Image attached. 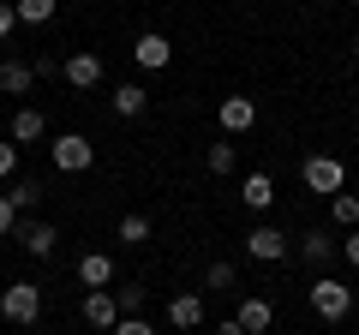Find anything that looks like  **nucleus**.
Wrapping results in <instances>:
<instances>
[{"label":"nucleus","mask_w":359,"mask_h":335,"mask_svg":"<svg viewBox=\"0 0 359 335\" xmlns=\"http://www.w3.org/2000/svg\"><path fill=\"white\" fill-rule=\"evenodd\" d=\"M48 156H54V168H60V174H84V168L96 162V144H90L84 132H60V138L48 144Z\"/></svg>","instance_id":"obj_2"},{"label":"nucleus","mask_w":359,"mask_h":335,"mask_svg":"<svg viewBox=\"0 0 359 335\" xmlns=\"http://www.w3.org/2000/svg\"><path fill=\"white\" fill-rule=\"evenodd\" d=\"M204 168H210V174H233V144H228V138L210 144V150H204Z\"/></svg>","instance_id":"obj_22"},{"label":"nucleus","mask_w":359,"mask_h":335,"mask_svg":"<svg viewBox=\"0 0 359 335\" xmlns=\"http://www.w3.org/2000/svg\"><path fill=\"white\" fill-rule=\"evenodd\" d=\"M299 180H306V192H341L347 186V168L335 162V156H306V168H299Z\"/></svg>","instance_id":"obj_4"},{"label":"nucleus","mask_w":359,"mask_h":335,"mask_svg":"<svg viewBox=\"0 0 359 335\" xmlns=\"http://www.w3.org/2000/svg\"><path fill=\"white\" fill-rule=\"evenodd\" d=\"M78 282L84 287H108L114 282V258H108V252H84V258H78Z\"/></svg>","instance_id":"obj_12"},{"label":"nucleus","mask_w":359,"mask_h":335,"mask_svg":"<svg viewBox=\"0 0 359 335\" xmlns=\"http://www.w3.org/2000/svg\"><path fill=\"white\" fill-rule=\"evenodd\" d=\"M42 138H48L42 108H18V114H13V144H42Z\"/></svg>","instance_id":"obj_13"},{"label":"nucleus","mask_w":359,"mask_h":335,"mask_svg":"<svg viewBox=\"0 0 359 335\" xmlns=\"http://www.w3.org/2000/svg\"><path fill=\"white\" fill-rule=\"evenodd\" d=\"M6 204H13L18 216H25V210H36V204H42V186H36V180H18L13 192H6Z\"/></svg>","instance_id":"obj_20"},{"label":"nucleus","mask_w":359,"mask_h":335,"mask_svg":"<svg viewBox=\"0 0 359 335\" xmlns=\"http://www.w3.org/2000/svg\"><path fill=\"white\" fill-rule=\"evenodd\" d=\"M13 228H18V210L6 204V198H0V233H13Z\"/></svg>","instance_id":"obj_30"},{"label":"nucleus","mask_w":359,"mask_h":335,"mask_svg":"<svg viewBox=\"0 0 359 335\" xmlns=\"http://www.w3.org/2000/svg\"><path fill=\"white\" fill-rule=\"evenodd\" d=\"M108 294H114L120 317H138V306H144V287H108Z\"/></svg>","instance_id":"obj_24"},{"label":"nucleus","mask_w":359,"mask_h":335,"mask_svg":"<svg viewBox=\"0 0 359 335\" xmlns=\"http://www.w3.org/2000/svg\"><path fill=\"white\" fill-rule=\"evenodd\" d=\"M168 323L174 329H198L204 323V294H174L168 299Z\"/></svg>","instance_id":"obj_11"},{"label":"nucleus","mask_w":359,"mask_h":335,"mask_svg":"<svg viewBox=\"0 0 359 335\" xmlns=\"http://www.w3.org/2000/svg\"><path fill=\"white\" fill-rule=\"evenodd\" d=\"M353 60H359V36H353Z\"/></svg>","instance_id":"obj_33"},{"label":"nucleus","mask_w":359,"mask_h":335,"mask_svg":"<svg viewBox=\"0 0 359 335\" xmlns=\"http://www.w3.org/2000/svg\"><path fill=\"white\" fill-rule=\"evenodd\" d=\"M216 335H245V329H240V317H228V323H222Z\"/></svg>","instance_id":"obj_32"},{"label":"nucleus","mask_w":359,"mask_h":335,"mask_svg":"<svg viewBox=\"0 0 359 335\" xmlns=\"http://www.w3.org/2000/svg\"><path fill=\"white\" fill-rule=\"evenodd\" d=\"M84 323H90V329H114V323H120V306H114L108 287H90V294H84Z\"/></svg>","instance_id":"obj_9"},{"label":"nucleus","mask_w":359,"mask_h":335,"mask_svg":"<svg viewBox=\"0 0 359 335\" xmlns=\"http://www.w3.org/2000/svg\"><path fill=\"white\" fill-rule=\"evenodd\" d=\"M204 287L228 294V287H233V264H210V270H204Z\"/></svg>","instance_id":"obj_25"},{"label":"nucleus","mask_w":359,"mask_h":335,"mask_svg":"<svg viewBox=\"0 0 359 335\" xmlns=\"http://www.w3.org/2000/svg\"><path fill=\"white\" fill-rule=\"evenodd\" d=\"M269 323H276V306H269V299H257V294L240 299V329H245V335H264Z\"/></svg>","instance_id":"obj_14"},{"label":"nucleus","mask_w":359,"mask_h":335,"mask_svg":"<svg viewBox=\"0 0 359 335\" xmlns=\"http://www.w3.org/2000/svg\"><path fill=\"white\" fill-rule=\"evenodd\" d=\"M30 84H36V72H30L25 60H0V90L6 96H25Z\"/></svg>","instance_id":"obj_17"},{"label":"nucleus","mask_w":359,"mask_h":335,"mask_svg":"<svg viewBox=\"0 0 359 335\" xmlns=\"http://www.w3.org/2000/svg\"><path fill=\"white\" fill-rule=\"evenodd\" d=\"M245 252H252L257 264H282V258H287V233L269 228V221H257V228L245 233Z\"/></svg>","instance_id":"obj_6"},{"label":"nucleus","mask_w":359,"mask_h":335,"mask_svg":"<svg viewBox=\"0 0 359 335\" xmlns=\"http://www.w3.org/2000/svg\"><path fill=\"white\" fill-rule=\"evenodd\" d=\"M54 6H60V0H13L18 25H48V18H54Z\"/></svg>","instance_id":"obj_19"},{"label":"nucleus","mask_w":359,"mask_h":335,"mask_svg":"<svg viewBox=\"0 0 359 335\" xmlns=\"http://www.w3.org/2000/svg\"><path fill=\"white\" fill-rule=\"evenodd\" d=\"M353 6H359V0H353Z\"/></svg>","instance_id":"obj_34"},{"label":"nucleus","mask_w":359,"mask_h":335,"mask_svg":"<svg viewBox=\"0 0 359 335\" xmlns=\"http://www.w3.org/2000/svg\"><path fill=\"white\" fill-rule=\"evenodd\" d=\"M30 72H36V78H54V72H60V60H54V54H36V66H30Z\"/></svg>","instance_id":"obj_29"},{"label":"nucleus","mask_w":359,"mask_h":335,"mask_svg":"<svg viewBox=\"0 0 359 335\" xmlns=\"http://www.w3.org/2000/svg\"><path fill=\"white\" fill-rule=\"evenodd\" d=\"M330 216L341 221V228H359V198H353V192H335V198H330Z\"/></svg>","instance_id":"obj_21"},{"label":"nucleus","mask_w":359,"mask_h":335,"mask_svg":"<svg viewBox=\"0 0 359 335\" xmlns=\"http://www.w3.org/2000/svg\"><path fill=\"white\" fill-rule=\"evenodd\" d=\"M240 198H245V210H269L276 204V180H269V174H245Z\"/></svg>","instance_id":"obj_15"},{"label":"nucleus","mask_w":359,"mask_h":335,"mask_svg":"<svg viewBox=\"0 0 359 335\" xmlns=\"http://www.w3.org/2000/svg\"><path fill=\"white\" fill-rule=\"evenodd\" d=\"M114 335H156V329H150L144 317H120V323H114Z\"/></svg>","instance_id":"obj_27"},{"label":"nucleus","mask_w":359,"mask_h":335,"mask_svg":"<svg viewBox=\"0 0 359 335\" xmlns=\"http://www.w3.org/2000/svg\"><path fill=\"white\" fill-rule=\"evenodd\" d=\"M306 299H311V311H318L323 323H341L347 311H353V287H347V282H335V275H318Z\"/></svg>","instance_id":"obj_1"},{"label":"nucleus","mask_w":359,"mask_h":335,"mask_svg":"<svg viewBox=\"0 0 359 335\" xmlns=\"http://www.w3.org/2000/svg\"><path fill=\"white\" fill-rule=\"evenodd\" d=\"M13 25H18V13H13V0H0V42L13 36Z\"/></svg>","instance_id":"obj_28"},{"label":"nucleus","mask_w":359,"mask_h":335,"mask_svg":"<svg viewBox=\"0 0 359 335\" xmlns=\"http://www.w3.org/2000/svg\"><path fill=\"white\" fill-rule=\"evenodd\" d=\"M132 60H138V66H144V72H162V66H168V60H174V42H168V36H162V30H144V36H138V42H132Z\"/></svg>","instance_id":"obj_8"},{"label":"nucleus","mask_w":359,"mask_h":335,"mask_svg":"<svg viewBox=\"0 0 359 335\" xmlns=\"http://www.w3.org/2000/svg\"><path fill=\"white\" fill-rule=\"evenodd\" d=\"M144 108H150V90H144V84H120L114 90V114L120 120H138Z\"/></svg>","instance_id":"obj_16"},{"label":"nucleus","mask_w":359,"mask_h":335,"mask_svg":"<svg viewBox=\"0 0 359 335\" xmlns=\"http://www.w3.org/2000/svg\"><path fill=\"white\" fill-rule=\"evenodd\" d=\"M120 240H126V245H144V240H150V216H120Z\"/></svg>","instance_id":"obj_23"},{"label":"nucleus","mask_w":359,"mask_h":335,"mask_svg":"<svg viewBox=\"0 0 359 335\" xmlns=\"http://www.w3.org/2000/svg\"><path fill=\"white\" fill-rule=\"evenodd\" d=\"M60 78L72 84V90H96V84H102V54L78 48L72 60H60Z\"/></svg>","instance_id":"obj_5"},{"label":"nucleus","mask_w":359,"mask_h":335,"mask_svg":"<svg viewBox=\"0 0 359 335\" xmlns=\"http://www.w3.org/2000/svg\"><path fill=\"white\" fill-rule=\"evenodd\" d=\"M216 120H222V132H228V138H240V132L257 126V102H252V96H222Z\"/></svg>","instance_id":"obj_7"},{"label":"nucleus","mask_w":359,"mask_h":335,"mask_svg":"<svg viewBox=\"0 0 359 335\" xmlns=\"http://www.w3.org/2000/svg\"><path fill=\"white\" fill-rule=\"evenodd\" d=\"M0 317L6 323H36L42 317V287L36 282H13L6 294H0Z\"/></svg>","instance_id":"obj_3"},{"label":"nucleus","mask_w":359,"mask_h":335,"mask_svg":"<svg viewBox=\"0 0 359 335\" xmlns=\"http://www.w3.org/2000/svg\"><path fill=\"white\" fill-rule=\"evenodd\" d=\"M341 252H347V264L359 270V233H353V240H341Z\"/></svg>","instance_id":"obj_31"},{"label":"nucleus","mask_w":359,"mask_h":335,"mask_svg":"<svg viewBox=\"0 0 359 335\" xmlns=\"http://www.w3.org/2000/svg\"><path fill=\"white\" fill-rule=\"evenodd\" d=\"M299 258H306V264H330V258H335V240H330L323 228L299 233Z\"/></svg>","instance_id":"obj_18"},{"label":"nucleus","mask_w":359,"mask_h":335,"mask_svg":"<svg viewBox=\"0 0 359 335\" xmlns=\"http://www.w3.org/2000/svg\"><path fill=\"white\" fill-rule=\"evenodd\" d=\"M18 245H25L30 258H48L54 245H60V228L54 221H30V228H18Z\"/></svg>","instance_id":"obj_10"},{"label":"nucleus","mask_w":359,"mask_h":335,"mask_svg":"<svg viewBox=\"0 0 359 335\" xmlns=\"http://www.w3.org/2000/svg\"><path fill=\"white\" fill-rule=\"evenodd\" d=\"M18 174V144H0V180H13Z\"/></svg>","instance_id":"obj_26"}]
</instances>
